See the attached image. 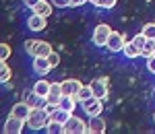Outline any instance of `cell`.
Returning <instances> with one entry per match:
<instances>
[{
	"label": "cell",
	"mask_w": 155,
	"mask_h": 134,
	"mask_svg": "<svg viewBox=\"0 0 155 134\" xmlns=\"http://www.w3.org/2000/svg\"><path fill=\"white\" fill-rule=\"evenodd\" d=\"M25 52L31 54L33 58H37V56L48 58L50 54L54 52V48L50 46L48 41H41V39H27V41H25Z\"/></svg>",
	"instance_id": "6da1fadb"
},
{
	"label": "cell",
	"mask_w": 155,
	"mask_h": 134,
	"mask_svg": "<svg viewBox=\"0 0 155 134\" xmlns=\"http://www.w3.org/2000/svg\"><path fill=\"white\" fill-rule=\"evenodd\" d=\"M48 120H50V113L44 107H31V113L27 118V126L31 130H41V128H46Z\"/></svg>",
	"instance_id": "7a4b0ae2"
},
{
	"label": "cell",
	"mask_w": 155,
	"mask_h": 134,
	"mask_svg": "<svg viewBox=\"0 0 155 134\" xmlns=\"http://www.w3.org/2000/svg\"><path fill=\"white\" fill-rule=\"evenodd\" d=\"M87 132H89V124H85L77 116H71L64 124V134H87Z\"/></svg>",
	"instance_id": "3957f363"
},
{
	"label": "cell",
	"mask_w": 155,
	"mask_h": 134,
	"mask_svg": "<svg viewBox=\"0 0 155 134\" xmlns=\"http://www.w3.org/2000/svg\"><path fill=\"white\" fill-rule=\"evenodd\" d=\"M110 33H112V27H110V25H104V23L97 25L95 29H93V43L99 46V48H106Z\"/></svg>",
	"instance_id": "277c9868"
},
{
	"label": "cell",
	"mask_w": 155,
	"mask_h": 134,
	"mask_svg": "<svg viewBox=\"0 0 155 134\" xmlns=\"http://www.w3.org/2000/svg\"><path fill=\"white\" fill-rule=\"evenodd\" d=\"M81 105H83V111L89 118H91V116H99V113L104 111V99L91 97V99H87V101H83Z\"/></svg>",
	"instance_id": "5b68a950"
},
{
	"label": "cell",
	"mask_w": 155,
	"mask_h": 134,
	"mask_svg": "<svg viewBox=\"0 0 155 134\" xmlns=\"http://www.w3.org/2000/svg\"><path fill=\"white\" fill-rule=\"evenodd\" d=\"M25 120L21 118H17V116H8L6 120H4V134H21L25 128Z\"/></svg>",
	"instance_id": "8992f818"
},
{
	"label": "cell",
	"mask_w": 155,
	"mask_h": 134,
	"mask_svg": "<svg viewBox=\"0 0 155 134\" xmlns=\"http://www.w3.org/2000/svg\"><path fill=\"white\" fill-rule=\"evenodd\" d=\"M124 43H126V35H122V33H118V31H112L110 37H107L106 48L116 54V52H122V49H124Z\"/></svg>",
	"instance_id": "52a82bcc"
},
{
	"label": "cell",
	"mask_w": 155,
	"mask_h": 134,
	"mask_svg": "<svg viewBox=\"0 0 155 134\" xmlns=\"http://www.w3.org/2000/svg\"><path fill=\"white\" fill-rule=\"evenodd\" d=\"M27 27H29V31H44L48 27V17H41V14H35L33 12L27 19Z\"/></svg>",
	"instance_id": "ba28073f"
},
{
	"label": "cell",
	"mask_w": 155,
	"mask_h": 134,
	"mask_svg": "<svg viewBox=\"0 0 155 134\" xmlns=\"http://www.w3.org/2000/svg\"><path fill=\"white\" fill-rule=\"evenodd\" d=\"M60 85H62V93H64V95H68V97H77V93L81 91L83 83L77 81V78H68V81H62Z\"/></svg>",
	"instance_id": "9c48e42d"
},
{
	"label": "cell",
	"mask_w": 155,
	"mask_h": 134,
	"mask_svg": "<svg viewBox=\"0 0 155 134\" xmlns=\"http://www.w3.org/2000/svg\"><path fill=\"white\" fill-rule=\"evenodd\" d=\"M91 89H93V95L99 99H106L107 97V78L101 76V78H95L91 81Z\"/></svg>",
	"instance_id": "30bf717a"
},
{
	"label": "cell",
	"mask_w": 155,
	"mask_h": 134,
	"mask_svg": "<svg viewBox=\"0 0 155 134\" xmlns=\"http://www.w3.org/2000/svg\"><path fill=\"white\" fill-rule=\"evenodd\" d=\"M29 113H31V105H29L27 101H19V103H15L12 110H11V116H17V118L25 120V122H27Z\"/></svg>",
	"instance_id": "8fae6325"
},
{
	"label": "cell",
	"mask_w": 155,
	"mask_h": 134,
	"mask_svg": "<svg viewBox=\"0 0 155 134\" xmlns=\"http://www.w3.org/2000/svg\"><path fill=\"white\" fill-rule=\"evenodd\" d=\"M33 70H35L39 76H46V74L52 70V64H50L48 58H41V56H37V58H33Z\"/></svg>",
	"instance_id": "7c38bea8"
},
{
	"label": "cell",
	"mask_w": 155,
	"mask_h": 134,
	"mask_svg": "<svg viewBox=\"0 0 155 134\" xmlns=\"http://www.w3.org/2000/svg\"><path fill=\"white\" fill-rule=\"evenodd\" d=\"M62 97H64V93H62V85H60V83H52V87H50V93H48V97H46V101L54 103V105H58Z\"/></svg>",
	"instance_id": "4fadbf2b"
},
{
	"label": "cell",
	"mask_w": 155,
	"mask_h": 134,
	"mask_svg": "<svg viewBox=\"0 0 155 134\" xmlns=\"http://www.w3.org/2000/svg\"><path fill=\"white\" fill-rule=\"evenodd\" d=\"M89 132L91 134H104L106 132V122H104V118L91 116V120H89Z\"/></svg>",
	"instance_id": "5bb4252c"
},
{
	"label": "cell",
	"mask_w": 155,
	"mask_h": 134,
	"mask_svg": "<svg viewBox=\"0 0 155 134\" xmlns=\"http://www.w3.org/2000/svg\"><path fill=\"white\" fill-rule=\"evenodd\" d=\"M50 87H52L50 81H37L35 85H33V93H35L39 99H46L48 93H50Z\"/></svg>",
	"instance_id": "9a60e30c"
},
{
	"label": "cell",
	"mask_w": 155,
	"mask_h": 134,
	"mask_svg": "<svg viewBox=\"0 0 155 134\" xmlns=\"http://www.w3.org/2000/svg\"><path fill=\"white\" fill-rule=\"evenodd\" d=\"M52 6H54L52 2H48V0H41V2H39V4H35L31 11L35 12V14H41V17H50V14H52Z\"/></svg>",
	"instance_id": "2e32d148"
},
{
	"label": "cell",
	"mask_w": 155,
	"mask_h": 134,
	"mask_svg": "<svg viewBox=\"0 0 155 134\" xmlns=\"http://www.w3.org/2000/svg\"><path fill=\"white\" fill-rule=\"evenodd\" d=\"M77 103H79V99H77V97H68V95H64V97L60 99L58 105L62 107V110H66V111H71V113H72V111L77 110Z\"/></svg>",
	"instance_id": "e0dca14e"
},
{
	"label": "cell",
	"mask_w": 155,
	"mask_h": 134,
	"mask_svg": "<svg viewBox=\"0 0 155 134\" xmlns=\"http://www.w3.org/2000/svg\"><path fill=\"white\" fill-rule=\"evenodd\" d=\"M46 132L48 134H64V124H60V122L50 118L48 124H46Z\"/></svg>",
	"instance_id": "ac0fdd59"
},
{
	"label": "cell",
	"mask_w": 155,
	"mask_h": 134,
	"mask_svg": "<svg viewBox=\"0 0 155 134\" xmlns=\"http://www.w3.org/2000/svg\"><path fill=\"white\" fill-rule=\"evenodd\" d=\"M122 54H124L126 58H137V56H141V49L137 48V46L132 43V39H130V41H126V43H124V49H122Z\"/></svg>",
	"instance_id": "d6986e66"
},
{
	"label": "cell",
	"mask_w": 155,
	"mask_h": 134,
	"mask_svg": "<svg viewBox=\"0 0 155 134\" xmlns=\"http://www.w3.org/2000/svg\"><path fill=\"white\" fill-rule=\"evenodd\" d=\"M72 113L71 111H66V110H62V107H56V111H54V113H52V116H50V118H52V120H56V122H60V124H66V120H68V118H71Z\"/></svg>",
	"instance_id": "ffe728a7"
},
{
	"label": "cell",
	"mask_w": 155,
	"mask_h": 134,
	"mask_svg": "<svg viewBox=\"0 0 155 134\" xmlns=\"http://www.w3.org/2000/svg\"><path fill=\"white\" fill-rule=\"evenodd\" d=\"M95 97L93 95V89H91V85H83L81 87V91L77 93V99H79V103H83V101H87V99Z\"/></svg>",
	"instance_id": "44dd1931"
},
{
	"label": "cell",
	"mask_w": 155,
	"mask_h": 134,
	"mask_svg": "<svg viewBox=\"0 0 155 134\" xmlns=\"http://www.w3.org/2000/svg\"><path fill=\"white\" fill-rule=\"evenodd\" d=\"M155 54V39H147L143 46V52H141V56H145V58H149V56H153Z\"/></svg>",
	"instance_id": "7402d4cb"
},
{
	"label": "cell",
	"mask_w": 155,
	"mask_h": 134,
	"mask_svg": "<svg viewBox=\"0 0 155 134\" xmlns=\"http://www.w3.org/2000/svg\"><path fill=\"white\" fill-rule=\"evenodd\" d=\"M141 33H143L147 39H155V23H147L143 29H141Z\"/></svg>",
	"instance_id": "603a6c76"
},
{
	"label": "cell",
	"mask_w": 155,
	"mask_h": 134,
	"mask_svg": "<svg viewBox=\"0 0 155 134\" xmlns=\"http://www.w3.org/2000/svg\"><path fill=\"white\" fill-rule=\"evenodd\" d=\"M11 76H12L11 66H8V64H4V66L0 68V83H4V81H11Z\"/></svg>",
	"instance_id": "cb8c5ba5"
},
{
	"label": "cell",
	"mask_w": 155,
	"mask_h": 134,
	"mask_svg": "<svg viewBox=\"0 0 155 134\" xmlns=\"http://www.w3.org/2000/svg\"><path fill=\"white\" fill-rule=\"evenodd\" d=\"M11 54H12V49H11L8 43H0V58H2V60H8Z\"/></svg>",
	"instance_id": "d4e9b609"
},
{
	"label": "cell",
	"mask_w": 155,
	"mask_h": 134,
	"mask_svg": "<svg viewBox=\"0 0 155 134\" xmlns=\"http://www.w3.org/2000/svg\"><path fill=\"white\" fill-rule=\"evenodd\" d=\"M145 41H147V37H145L143 33H139V35H134V37H132V43H134L137 48L141 49V52H143V46H145Z\"/></svg>",
	"instance_id": "484cf974"
},
{
	"label": "cell",
	"mask_w": 155,
	"mask_h": 134,
	"mask_svg": "<svg viewBox=\"0 0 155 134\" xmlns=\"http://www.w3.org/2000/svg\"><path fill=\"white\" fill-rule=\"evenodd\" d=\"M95 6L97 8H114L116 6V0H97Z\"/></svg>",
	"instance_id": "4316f807"
},
{
	"label": "cell",
	"mask_w": 155,
	"mask_h": 134,
	"mask_svg": "<svg viewBox=\"0 0 155 134\" xmlns=\"http://www.w3.org/2000/svg\"><path fill=\"white\" fill-rule=\"evenodd\" d=\"M48 60H50V64H52V68H56V66L60 64V54L58 52H52V54L48 56Z\"/></svg>",
	"instance_id": "83f0119b"
},
{
	"label": "cell",
	"mask_w": 155,
	"mask_h": 134,
	"mask_svg": "<svg viewBox=\"0 0 155 134\" xmlns=\"http://www.w3.org/2000/svg\"><path fill=\"white\" fill-rule=\"evenodd\" d=\"M52 4L56 8H68L71 6V0H52Z\"/></svg>",
	"instance_id": "f1b7e54d"
},
{
	"label": "cell",
	"mask_w": 155,
	"mask_h": 134,
	"mask_svg": "<svg viewBox=\"0 0 155 134\" xmlns=\"http://www.w3.org/2000/svg\"><path fill=\"white\" fill-rule=\"evenodd\" d=\"M37 99H39V97H37L35 93H33V91H31V95H29V97L25 99V101H27V103H29V105H31V107H37Z\"/></svg>",
	"instance_id": "f546056e"
},
{
	"label": "cell",
	"mask_w": 155,
	"mask_h": 134,
	"mask_svg": "<svg viewBox=\"0 0 155 134\" xmlns=\"http://www.w3.org/2000/svg\"><path fill=\"white\" fill-rule=\"evenodd\" d=\"M147 68H149V70H151V72L155 74V54L147 58Z\"/></svg>",
	"instance_id": "4dcf8cb0"
},
{
	"label": "cell",
	"mask_w": 155,
	"mask_h": 134,
	"mask_svg": "<svg viewBox=\"0 0 155 134\" xmlns=\"http://www.w3.org/2000/svg\"><path fill=\"white\" fill-rule=\"evenodd\" d=\"M56 107H58V105H54V103H50V101H46V105H44V110L48 111L50 116H52V113L56 111Z\"/></svg>",
	"instance_id": "1f68e13d"
},
{
	"label": "cell",
	"mask_w": 155,
	"mask_h": 134,
	"mask_svg": "<svg viewBox=\"0 0 155 134\" xmlns=\"http://www.w3.org/2000/svg\"><path fill=\"white\" fill-rule=\"evenodd\" d=\"M39 2H41V0H23V4H25V6H29V8H33V6L39 4Z\"/></svg>",
	"instance_id": "d6a6232c"
},
{
	"label": "cell",
	"mask_w": 155,
	"mask_h": 134,
	"mask_svg": "<svg viewBox=\"0 0 155 134\" xmlns=\"http://www.w3.org/2000/svg\"><path fill=\"white\" fill-rule=\"evenodd\" d=\"M85 2H87V0H71V6H81Z\"/></svg>",
	"instance_id": "836d02e7"
},
{
	"label": "cell",
	"mask_w": 155,
	"mask_h": 134,
	"mask_svg": "<svg viewBox=\"0 0 155 134\" xmlns=\"http://www.w3.org/2000/svg\"><path fill=\"white\" fill-rule=\"evenodd\" d=\"M4 64H6V60H2V58H0V68H2Z\"/></svg>",
	"instance_id": "e575fe53"
},
{
	"label": "cell",
	"mask_w": 155,
	"mask_h": 134,
	"mask_svg": "<svg viewBox=\"0 0 155 134\" xmlns=\"http://www.w3.org/2000/svg\"><path fill=\"white\" fill-rule=\"evenodd\" d=\"M87 2H91V4H95V2H97V0H87Z\"/></svg>",
	"instance_id": "d590c367"
},
{
	"label": "cell",
	"mask_w": 155,
	"mask_h": 134,
	"mask_svg": "<svg viewBox=\"0 0 155 134\" xmlns=\"http://www.w3.org/2000/svg\"><path fill=\"white\" fill-rule=\"evenodd\" d=\"M153 122H155V113H153Z\"/></svg>",
	"instance_id": "8d00e7d4"
}]
</instances>
